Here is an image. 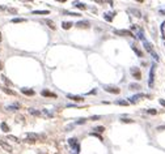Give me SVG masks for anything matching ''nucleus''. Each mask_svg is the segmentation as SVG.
Returning a JSON list of instances; mask_svg holds the SVG:
<instances>
[{
	"label": "nucleus",
	"mask_w": 165,
	"mask_h": 154,
	"mask_svg": "<svg viewBox=\"0 0 165 154\" xmlns=\"http://www.w3.org/2000/svg\"><path fill=\"white\" fill-rule=\"evenodd\" d=\"M33 15H49V11H33Z\"/></svg>",
	"instance_id": "obj_24"
},
{
	"label": "nucleus",
	"mask_w": 165,
	"mask_h": 154,
	"mask_svg": "<svg viewBox=\"0 0 165 154\" xmlns=\"http://www.w3.org/2000/svg\"><path fill=\"white\" fill-rule=\"evenodd\" d=\"M114 34L117 35H122V37H134L132 33H131V30H114Z\"/></svg>",
	"instance_id": "obj_5"
},
{
	"label": "nucleus",
	"mask_w": 165,
	"mask_h": 154,
	"mask_svg": "<svg viewBox=\"0 0 165 154\" xmlns=\"http://www.w3.org/2000/svg\"><path fill=\"white\" fill-rule=\"evenodd\" d=\"M1 90L4 91V93H7V94H9V96H16V93L13 90H11V89H8V88H5V86H3L1 88Z\"/></svg>",
	"instance_id": "obj_16"
},
{
	"label": "nucleus",
	"mask_w": 165,
	"mask_h": 154,
	"mask_svg": "<svg viewBox=\"0 0 165 154\" xmlns=\"http://www.w3.org/2000/svg\"><path fill=\"white\" fill-rule=\"evenodd\" d=\"M91 136H96V137H98V138L101 140V136H100L98 133H96V132H91Z\"/></svg>",
	"instance_id": "obj_32"
},
{
	"label": "nucleus",
	"mask_w": 165,
	"mask_h": 154,
	"mask_svg": "<svg viewBox=\"0 0 165 154\" xmlns=\"http://www.w3.org/2000/svg\"><path fill=\"white\" fill-rule=\"evenodd\" d=\"M8 110H18L20 108V105L18 103H15V105H12V106H8Z\"/></svg>",
	"instance_id": "obj_25"
},
{
	"label": "nucleus",
	"mask_w": 165,
	"mask_h": 154,
	"mask_svg": "<svg viewBox=\"0 0 165 154\" xmlns=\"http://www.w3.org/2000/svg\"><path fill=\"white\" fill-rule=\"evenodd\" d=\"M42 114H43L45 116H47V117H52V116H54V114L50 112L49 110H46V108H43V110H42Z\"/></svg>",
	"instance_id": "obj_19"
},
{
	"label": "nucleus",
	"mask_w": 165,
	"mask_h": 154,
	"mask_svg": "<svg viewBox=\"0 0 165 154\" xmlns=\"http://www.w3.org/2000/svg\"><path fill=\"white\" fill-rule=\"evenodd\" d=\"M28 140H32V141H37V140H40V135H37V133H28L26 135Z\"/></svg>",
	"instance_id": "obj_10"
},
{
	"label": "nucleus",
	"mask_w": 165,
	"mask_h": 154,
	"mask_svg": "<svg viewBox=\"0 0 165 154\" xmlns=\"http://www.w3.org/2000/svg\"><path fill=\"white\" fill-rule=\"evenodd\" d=\"M88 94H96V90H91V91H89Z\"/></svg>",
	"instance_id": "obj_38"
},
{
	"label": "nucleus",
	"mask_w": 165,
	"mask_h": 154,
	"mask_svg": "<svg viewBox=\"0 0 165 154\" xmlns=\"http://www.w3.org/2000/svg\"><path fill=\"white\" fill-rule=\"evenodd\" d=\"M145 97V94L143 93H140V94H136V96H134V97H131V98H128V103H136L140 98H143Z\"/></svg>",
	"instance_id": "obj_7"
},
{
	"label": "nucleus",
	"mask_w": 165,
	"mask_h": 154,
	"mask_svg": "<svg viewBox=\"0 0 165 154\" xmlns=\"http://www.w3.org/2000/svg\"><path fill=\"white\" fill-rule=\"evenodd\" d=\"M153 80H155V65L151 67V71H149V80H148V85H149V88L153 86Z\"/></svg>",
	"instance_id": "obj_6"
},
{
	"label": "nucleus",
	"mask_w": 165,
	"mask_h": 154,
	"mask_svg": "<svg viewBox=\"0 0 165 154\" xmlns=\"http://www.w3.org/2000/svg\"><path fill=\"white\" fill-rule=\"evenodd\" d=\"M100 117H101L100 115H94V116H92V117H91V120H98Z\"/></svg>",
	"instance_id": "obj_33"
},
{
	"label": "nucleus",
	"mask_w": 165,
	"mask_h": 154,
	"mask_svg": "<svg viewBox=\"0 0 165 154\" xmlns=\"http://www.w3.org/2000/svg\"><path fill=\"white\" fill-rule=\"evenodd\" d=\"M0 41H1V33H0Z\"/></svg>",
	"instance_id": "obj_40"
},
{
	"label": "nucleus",
	"mask_w": 165,
	"mask_h": 154,
	"mask_svg": "<svg viewBox=\"0 0 165 154\" xmlns=\"http://www.w3.org/2000/svg\"><path fill=\"white\" fill-rule=\"evenodd\" d=\"M72 25H74V24H72V22H68V21H64V22H62V27H63V29H66V30H68L69 27L72 26Z\"/></svg>",
	"instance_id": "obj_17"
},
{
	"label": "nucleus",
	"mask_w": 165,
	"mask_h": 154,
	"mask_svg": "<svg viewBox=\"0 0 165 154\" xmlns=\"http://www.w3.org/2000/svg\"><path fill=\"white\" fill-rule=\"evenodd\" d=\"M159 102H160V105H161V106H164V107H165V101H164V99H160Z\"/></svg>",
	"instance_id": "obj_37"
},
{
	"label": "nucleus",
	"mask_w": 165,
	"mask_h": 154,
	"mask_svg": "<svg viewBox=\"0 0 165 154\" xmlns=\"http://www.w3.org/2000/svg\"><path fill=\"white\" fill-rule=\"evenodd\" d=\"M148 114H151V115H156L157 111H156V110H148Z\"/></svg>",
	"instance_id": "obj_31"
},
{
	"label": "nucleus",
	"mask_w": 165,
	"mask_h": 154,
	"mask_svg": "<svg viewBox=\"0 0 165 154\" xmlns=\"http://www.w3.org/2000/svg\"><path fill=\"white\" fill-rule=\"evenodd\" d=\"M25 21H26L25 18H13V20H12L13 24H18V22H25Z\"/></svg>",
	"instance_id": "obj_28"
},
{
	"label": "nucleus",
	"mask_w": 165,
	"mask_h": 154,
	"mask_svg": "<svg viewBox=\"0 0 165 154\" xmlns=\"http://www.w3.org/2000/svg\"><path fill=\"white\" fill-rule=\"evenodd\" d=\"M131 48H132V50H134V52H135V54H136V55H138V56H139V58H142V56H143V52H142V51H140V50H139V48H138V47H136V46H135V44H132V46H131Z\"/></svg>",
	"instance_id": "obj_14"
},
{
	"label": "nucleus",
	"mask_w": 165,
	"mask_h": 154,
	"mask_svg": "<svg viewBox=\"0 0 165 154\" xmlns=\"http://www.w3.org/2000/svg\"><path fill=\"white\" fill-rule=\"evenodd\" d=\"M74 5H75V7H76V8H80V9H85V8H86V5L84 4V3H80V1L75 3Z\"/></svg>",
	"instance_id": "obj_21"
},
{
	"label": "nucleus",
	"mask_w": 165,
	"mask_h": 154,
	"mask_svg": "<svg viewBox=\"0 0 165 154\" xmlns=\"http://www.w3.org/2000/svg\"><path fill=\"white\" fill-rule=\"evenodd\" d=\"M67 98H69L71 101H75V102H83V101H84L83 97H80V96H72V94H68Z\"/></svg>",
	"instance_id": "obj_9"
},
{
	"label": "nucleus",
	"mask_w": 165,
	"mask_h": 154,
	"mask_svg": "<svg viewBox=\"0 0 165 154\" xmlns=\"http://www.w3.org/2000/svg\"><path fill=\"white\" fill-rule=\"evenodd\" d=\"M68 144H69V146H71L72 149L76 150V153L80 152V145H79V142H77V138H69Z\"/></svg>",
	"instance_id": "obj_2"
},
{
	"label": "nucleus",
	"mask_w": 165,
	"mask_h": 154,
	"mask_svg": "<svg viewBox=\"0 0 165 154\" xmlns=\"http://www.w3.org/2000/svg\"><path fill=\"white\" fill-rule=\"evenodd\" d=\"M103 90H106L108 93H111V94H119L121 93V89L117 88V86H103Z\"/></svg>",
	"instance_id": "obj_4"
},
{
	"label": "nucleus",
	"mask_w": 165,
	"mask_h": 154,
	"mask_svg": "<svg viewBox=\"0 0 165 154\" xmlns=\"http://www.w3.org/2000/svg\"><path fill=\"white\" fill-rule=\"evenodd\" d=\"M28 111H29V114H30V115H33V116H37V117L41 116V111L35 110V108H33V107H30Z\"/></svg>",
	"instance_id": "obj_13"
},
{
	"label": "nucleus",
	"mask_w": 165,
	"mask_h": 154,
	"mask_svg": "<svg viewBox=\"0 0 165 154\" xmlns=\"http://www.w3.org/2000/svg\"><path fill=\"white\" fill-rule=\"evenodd\" d=\"M77 27H89V22L88 21H79L76 24Z\"/></svg>",
	"instance_id": "obj_15"
},
{
	"label": "nucleus",
	"mask_w": 165,
	"mask_h": 154,
	"mask_svg": "<svg viewBox=\"0 0 165 154\" xmlns=\"http://www.w3.org/2000/svg\"><path fill=\"white\" fill-rule=\"evenodd\" d=\"M3 68V67H1V61H0V69H1Z\"/></svg>",
	"instance_id": "obj_39"
},
{
	"label": "nucleus",
	"mask_w": 165,
	"mask_h": 154,
	"mask_svg": "<svg viewBox=\"0 0 165 154\" xmlns=\"http://www.w3.org/2000/svg\"><path fill=\"white\" fill-rule=\"evenodd\" d=\"M130 12H131V13H134V16H136V17H142L140 11H138V9H134V8H131Z\"/></svg>",
	"instance_id": "obj_22"
},
{
	"label": "nucleus",
	"mask_w": 165,
	"mask_h": 154,
	"mask_svg": "<svg viewBox=\"0 0 165 154\" xmlns=\"http://www.w3.org/2000/svg\"><path fill=\"white\" fill-rule=\"evenodd\" d=\"M121 122H123V123H134V120H131V119H121Z\"/></svg>",
	"instance_id": "obj_30"
},
{
	"label": "nucleus",
	"mask_w": 165,
	"mask_h": 154,
	"mask_svg": "<svg viewBox=\"0 0 165 154\" xmlns=\"http://www.w3.org/2000/svg\"><path fill=\"white\" fill-rule=\"evenodd\" d=\"M117 105H121V106H127L128 105V102H127V101H117Z\"/></svg>",
	"instance_id": "obj_29"
},
{
	"label": "nucleus",
	"mask_w": 165,
	"mask_h": 154,
	"mask_svg": "<svg viewBox=\"0 0 165 154\" xmlns=\"http://www.w3.org/2000/svg\"><path fill=\"white\" fill-rule=\"evenodd\" d=\"M21 93H24L25 96H34V90L33 89H26V88H22L21 89Z\"/></svg>",
	"instance_id": "obj_12"
},
{
	"label": "nucleus",
	"mask_w": 165,
	"mask_h": 154,
	"mask_svg": "<svg viewBox=\"0 0 165 154\" xmlns=\"http://www.w3.org/2000/svg\"><path fill=\"white\" fill-rule=\"evenodd\" d=\"M41 94L43 97H51V98H57V94L55 93H51L50 90H47V89H43V90L41 91Z\"/></svg>",
	"instance_id": "obj_8"
},
{
	"label": "nucleus",
	"mask_w": 165,
	"mask_h": 154,
	"mask_svg": "<svg viewBox=\"0 0 165 154\" xmlns=\"http://www.w3.org/2000/svg\"><path fill=\"white\" fill-rule=\"evenodd\" d=\"M85 122H86V119H80V120H77V124H84Z\"/></svg>",
	"instance_id": "obj_34"
},
{
	"label": "nucleus",
	"mask_w": 165,
	"mask_h": 154,
	"mask_svg": "<svg viewBox=\"0 0 165 154\" xmlns=\"http://www.w3.org/2000/svg\"><path fill=\"white\" fill-rule=\"evenodd\" d=\"M45 22H46V24H47V26H49V27H51L52 30L55 29V25H54V21H51V20L46 18V20H45Z\"/></svg>",
	"instance_id": "obj_18"
},
{
	"label": "nucleus",
	"mask_w": 165,
	"mask_h": 154,
	"mask_svg": "<svg viewBox=\"0 0 165 154\" xmlns=\"http://www.w3.org/2000/svg\"><path fill=\"white\" fill-rule=\"evenodd\" d=\"M130 89L131 90H139V89H140V85H139V84H130Z\"/></svg>",
	"instance_id": "obj_23"
},
{
	"label": "nucleus",
	"mask_w": 165,
	"mask_h": 154,
	"mask_svg": "<svg viewBox=\"0 0 165 154\" xmlns=\"http://www.w3.org/2000/svg\"><path fill=\"white\" fill-rule=\"evenodd\" d=\"M113 16H114V15H111V13H105V15H103V17H105V20H108V21H111Z\"/></svg>",
	"instance_id": "obj_27"
},
{
	"label": "nucleus",
	"mask_w": 165,
	"mask_h": 154,
	"mask_svg": "<svg viewBox=\"0 0 165 154\" xmlns=\"http://www.w3.org/2000/svg\"><path fill=\"white\" fill-rule=\"evenodd\" d=\"M131 74H132L134 78H136V80H140L142 78V73H140V69L138 68V67H132V68L130 69Z\"/></svg>",
	"instance_id": "obj_3"
},
{
	"label": "nucleus",
	"mask_w": 165,
	"mask_h": 154,
	"mask_svg": "<svg viewBox=\"0 0 165 154\" xmlns=\"http://www.w3.org/2000/svg\"><path fill=\"white\" fill-rule=\"evenodd\" d=\"M9 138L13 140V141H16V142H18V138H17V137H15V136H9Z\"/></svg>",
	"instance_id": "obj_35"
},
{
	"label": "nucleus",
	"mask_w": 165,
	"mask_h": 154,
	"mask_svg": "<svg viewBox=\"0 0 165 154\" xmlns=\"http://www.w3.org/2000/svg\"><path fill=\"white\" fill-rule=\"evenodd\" d=\"M165 129V125H160V127H157V131H164Z\"/></svg>",
	"instance_id": "obj_36"
},
{
	"label": "nucleus",
	"mask_w": 165,
	"mask_h": 154,
	"mask_svg": "<svg viewBox=\"0 0 165 154\" xmlns=\"http://www.w3.org/2000/svg\"><path fill=\"white\" fill-rule=\"evenodd\" d=\"M143 42H144V48L147 50V51L149 52L151 55H152V58L155 59L156 61H157V60H159V55L155 52V50H153V46L149 43V42H147V41H143Z\"/></svg>",
	"instance_id": "obj_1"
},
{
	"label": "nucleus",
	"mask_w": 165,
	"mask_h": 154,
	"mask_svg": "<svg viewBox=\"0 0 165 154\" xmlns=\"http://www.w3.org/2000/svg\"><path fill=\"white\" fill-rule=\"evenodd\" d=\"M0 145H1V146L4 148V149L7 150V152H9V153L12 152V146H11L9 144H7V142H5V141H3L1 138H0Z\"/></svg>",
	"instance_id": "obj_11"
},
{
	"label": "nucleus",
	"mask_w": 165,
	"mask_h": 154,
	"mask_svg": "<svg viewBox=\"0 0 165 154\" xmlns=\"http://www.w3.org/2000/svg\"><path fill=\"white\" fill-rule=\"evenodd\" d=\"M103 131H105V127H102V125H98V127H96V128H93V132H98V133H102Z\"/></svg>",
	"instance_id": "obj_20"
},
{
	"label": "nucleus",
	"mask_w": 165,
	"mask_h": 154,
	"mask_svg": "<svg viewBox=\"0 0 165 154\" xmlns=\"http://www.w3.org/2000/svg\"><path fill=\"white\" fill-rule=\"evenodd\" d=\"M1 129L4 132H9V127L7 125V123H1Z\"/></svg>",
	"instance_id": "obj_26"
}]
</instances>
